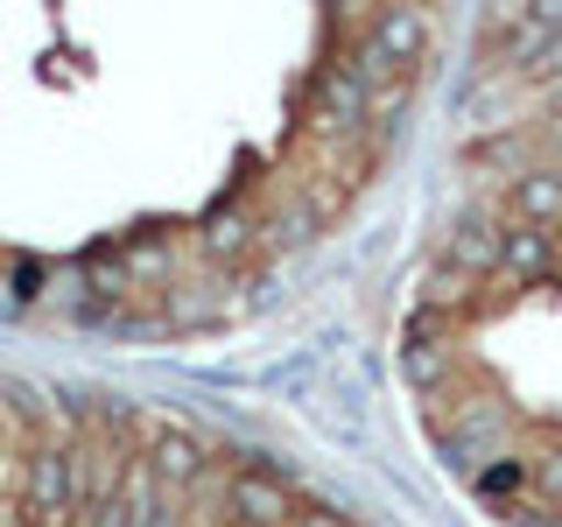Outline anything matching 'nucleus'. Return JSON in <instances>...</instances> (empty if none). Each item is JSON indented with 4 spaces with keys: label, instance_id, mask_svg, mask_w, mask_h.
<instances>
[{
    "label": "nucleus",
    "instance_id": "1",
    "mask_svg": "<svg viewBox=\"0 0 562 527\" xmlns=\"http://www.w3.org/2000/svg\"><path fill=\"white\" fill-rule=\"evenodd\" d=\"M22 520L29 527H78V471H70V444H35L29 450Z\"/></svg>",
    "mask_w": 562,
    "mask_h": 527
},
{
    "label": "nucleus",
    "instance_id": "2",
    "mask_svg": "<svg viewBox=\"0 0 562 527\" xmlns=\"http://www.w3.org/2000/svg\"><path fill=\"white\" fill-rule=\"evenodd\" d=\"M366 105H373V85H366L351 64H330V70H324V85H316L310 127H316V134H351V127L366 120Z\"/></svg>",
    "mask_w": 562,
    "mask_h": 527
},
{
    "label": "nucleus",
    "instance_id": "3",
    "mask_svg": "<svg viewBox=\"0 0 562 527\" xmlns=\"http://www.w3.org/2000/svg\"><path fill=\"white\" fill-rule=\"evenodd\" d=\"M562 268V233H549V225H514L499 246V281L514 289V281H541Z\"/></svg>",
    "mask_w": 562,
    "mask_h": 527
},
{
    "label": "nucleus",
    "instance_id": "4",
    "mask_svg": "<svg viewBox=\"0 0 562 527\" xmlns=\"http://www.w3.org/2000/svg\"><path fill=\"white\" fill-rule=\"evenodd\" d=\"M148 429H155V444H148V464H155V479H162L169 492L198 485L204 471H211V464H204V450L190 444V436L176 429V422H148Z\"/></svg>",
    "mask_w": 562,
    "mask_h": 527
},
{
    "label": "nucleus",
    "instance_id": "5",
    "mask_svg": "<svg viewBox=\"0 0 562 527\" xmlns=\"http://www.w3.org/2000/svg\"><path fill=\"white\" fill-rule=\"evenodd\" d=\"M506 204L520 211V225L562 233V169H520V183L506 190Z\"/></svg>",
    "mask_w": 562,
    "mask_h": 527
},
{
    "label": "nucleus",
    "instance_id": "6",
    "mask_svg": "<svg viewBox=\"0 0 562 527\" xmlns=\"http://www.w3.org/2000/svg\"><path fill=\"white\" fill-rule=\"evenodd\" d=\"M499 246H506V233H499V225H457V233L443 239V260H450L457 274L499 281Z\"/></svg>",
    "mask_w": 562,
    "mask_h": 527
},
{
    "label": "nucleus",
    "instance_id": "7",
    "mask_svg": "<svg viewBox=\"0 0 562 527\" xmlns=\"http://www.w3.org/2000/svg\"><path fill=\"white\" fill-rule=\"evenodd\" d=\"M225 500H233V514H239V520H254V527H281V520H295V514H289V492H281L274 479H254V471L225 479Z\"/></svg>",
    "mask_w": 562,
    "mask_h": 527
},
{
    "label": "nucleus",
    "instance_id": "8",
    "mask_svg": "<svg viewBox=\"0 0 562 527\" xmlns=\"http://www.w3.org/2000/svg\"><path fill=\"white\" fill-rule=\"evenodd\" d=\"M246 246H254V225H246L239 211H211L204 233H198V254H211V260H239Z\"/></svg>",
    "mask_w": 562,
    "mask_h": 527
},
{
    "label": "nucleus",
    "instance_id": "9",
    "mask_svg": "<svg viewBox=\"0 0 562 527\" xmlns=\"http://www.w3.org/2000/svg\"><path fill=\"white\" fill-rule=\"evenodd\" d=\"M120 260H127V274H134V281H169L176 246H169L162 233H148V239H127V246H120Z\"/></svg>",
    "mask_w": 562,
    "mask_h": 527
},
{
    "label": "nucleus",
    "instance_id": "10",
    "mask_svg": "<svg viewBox=\"0 0 562 527\" xmlns=\"http://www.w3.org/2000/svg\"><path fill=\"white\" fill-rule=\"evenodd\" d=\"M316 218H324L316 204H289V211H274V218L260 225V239H268V246H303L316 233Z\"/></svg>",
    "mask_w": 562,
    "mask_h": 527
},
{
    "label": "nucleus",
    "instance_id": "11",
    "mask_svg": "<svg viewBox=\"0 0 562 527\" xmlns=\"http://www.w3.org/2000/svg\"><path fill=\"white\" fill-rule=\"evenodd\" d=\"M0 401H8V415L22 422V429H43V422H49L43 386H29V380H0Z\"/></svg>",
    "mask_w": 562,
    "mask_h": 527
},
{
    "label": "nucleus",
    "instance_id": "12",
    "mask_svg": "<svg viewBox=\"0 0 562 527\" xmlns=\"http://www.w3.org/2000/svg\"><path fill=\"white\" fill-rule=\"evenodd\" d=\"M401 105H408V78H386L373 85V105H366V120H373V134H386L401 120Z\"/></svg>",
    "mask_w": 562,
    "mask_h": 527
},
{
    "label": "nucleus",
    "instance_id": "13",
    "mask_svg": "<svg viewBox=\"0 0 562 527\" xmlns=\"http://www.w3.org/2000/svg\"><path fill=\"white\" fill-rule=\"evenodd\" d=\"M520 485H527V464H520V457H506V464H485V471H479V492H485V500H520Z\"/></svg>",
    "mask_w": 562,
    "mask_h": 527
},
{
    "label": "nucleus",
    "instance_id": "14",
    "mask_svg": "<svg viewBox=\"0 0 562 527\" xmlns=\"http://www.w3.org/2000/svg\"><path fill=\"white\" fill-rule=\"evenodd\" d=\"M401 359H408V373H415L422 386H429L436 373H450V351H436L429 338H422V330H415V338H408V351H401Z\"/></svg>",
    "mask_w": 562,
    "mask_h": 527
},
{
    "label": "nucleus",
    "instance_id": "15",
    "mask_svg": "<svg viewBox=\"0 0 562 527\" xmlns=\"http://www.w3.org/2000/svg\"><path fill=\"white\" fill-rule=\"evenodd\" d=\"M535 485L549 492V500H562V450H549V457L535 464Z\"/></svg>",
    "mask_w": 562,
    "mask_h": 527
},
{
    "label": "nucleus",
    "instance_id": "16",
    "mask_svg": "<svg viewBox=\"0 0 562 527\" xmlns=\"http://www.w3.org/2000/svg\"><path fill=\"white\" fill-rule=\"evenodd\" d=\"M295 527H351L345 514H324V506H310V514H295Z\"/></svg>",
    "mask_w": 562,
    "mask_h": 527
},
{
    "label": "nucleus",
    "instance_id": "17",
    "mask_svg": "<svg viewBox=\"0 0 562 527\" xmlns=\"http://www.w3.org/2000/svg\"><path fill=\"white\" fill-rule=\"evenodd\" d=\"M134 527H176V514H148V520H134Z\"/></svg>",
    "mask_w": 562,
    "mask_h": 527
}]
</instances>
